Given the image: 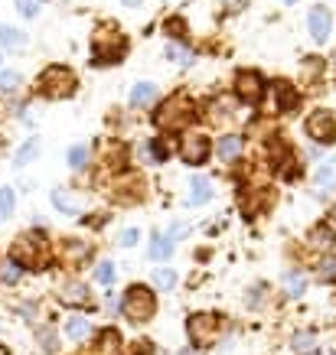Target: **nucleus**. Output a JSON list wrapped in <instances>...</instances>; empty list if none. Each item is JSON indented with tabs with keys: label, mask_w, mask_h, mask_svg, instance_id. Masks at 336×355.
I'll use <instances>...</instances> for the list:
<instances>
[{
	"label": "nucleus",
	"mask_w": 336,
	"mask_h": 355,
	"mask_svg": "<svg viewBox=\"0 0 336 355\" xmlns=\"http://www.w3.org/2000/svg\"><path fill=\"white\" fill-rule=\"evenodd\" d=\"M121 313L137 326L147 323L153 313H157V293L151 287H144V284H131L128 291H124V300H121Z\"/></svg>",
	"instance_id": "1"
},
{
	"label": "nucleus",
	"mask_w": 336,
	"mask_h": 355,
	"mask_svg": "<svg viewBox=\"0 0 336 355\" xmlns=\"http://www.w3.org/2000/svg\"><path fill=\"white\" fill-rule=\"evenodd\" d=\"M76 72L72 69H65V65H49L46 72H40V95L43 98H53V101H62V98L76 95Z\"/></svg>",
	"instance_id": "2"
},
{
	"label": "nucleus",
	"mask_w": 336,
	"mask_h": 355,
	"mask_svg": "<svg viewBox=\"0 0 336 355\" xmlns=\"http://www.w3.org/2000/svg\"><path fill=\"white\" fill-rule=\"evenodd\" d=\"M186 333H190V339L196 345H212L219 339V333H222V320L216 313H193L186 320Z\"/></svg>",
	"instance_id": "3"
},
{
	"label": "nucleus",
	"mask_w": 336,
	"mask_h": 355,
	"mask_svg": "<svg viewBox=\"0 0 336 355\" xmlns=\"http://www.w3.org/2000/svg\"><path fill=\"white\" fill-rule=\"evenodd\" d=\"M46 251V241L40 235H20L17 241H13V254L10 258L20 264V268H36L40 264V258H43Z\"/></svg>",
	"instance_id": "4"
},
{
	"label": "nucleus",
	"mask_w": 336,
	"mask_h": 355,
	"mask_svg": "<svg viewBox=\"0 0 336 355\" xmlns=\"http://www.w3.org/2000/svg\"><path fill=\"white\" fill-rule=\"evenodd\" d=\"M307 134L317 140V144H333L336 140V118L330 111H314L307 118Z\"/></svg>",
	"instance_id": "5"
},
{
	"label": "nucleus",
	"mask_w": 336,
	"mask_h": 355,
	"mask_svg": "<svg viewBox=\"0 0 336 355\" xmlns=\"http://www.w3.org/2000/svg\"><path fill=\"white\" fill-rule=\"evenodd\" d=\"M209 137L206 134H186L183 144H180V157H183V163H190V166H199V163H206L209 157Z\"/></svg>",
	"instance_id": "6"
},
{
	"label": "nucleus",
	"mask_w": 336,
	"mask_h": 355,
	"mask_svg": "<svg viewBox=\"0 0 336 355\" xmlns=\"http://www.w3.org/2000/svg\"><path fill=\"white\" fill-rule=\"evenodd\" d=\"M307 30H310L314 43H326V36H330V10L326 7H314L307 13Z\"/></svg>",
	"instance_id": "7"
},
{
	"label": "nucleus",
	"mask_w": 336,
	"mask_h": 355,
	"mask_svg": "<svg viewBox=\"0 0 336 355\" xmlns=\"http://www.w3.org/2000/svg\"><path fill=\"white\" fill-rule=\"evenodd\" d=\"M235 92H239L242 101H258L264 85H261V76L258 72H239L235 76Z\"/></svg>",
	"instance_id": "8"
},
{
	"label": "nucleus",
	"mask_w": 336,
	"mask_h": 355,
	"mask_svg": "<svg viewBox=\"0 0 336 355\" xmlns=\"http://www.w3.org/2000/svg\"><path fill=\"white\" fill-rule=\"evenodd\" d=\"M95 355H124V343H121L118 329H101V333H98Z\"/></svg>",
	"instance_id": "9"
},
{
	"label": "nucleus",
	"mask_w": 336,
	"mask_h": 355,
	"mask_svg": "<svg viewBox=\"0 0 336 355\" xmlns=\"http://www.w3.org/2000/svg\"><path fill=\"white\" fill-rule=\"evenodd\" d=\"M62 333H65V339H69V343H85L88 336H92V326H88L85 316H78V313H72V316L65 320Z\"/></svg>",
	"instance_id": "10"
},
{
	"label": "nucleus",
	"mask_w": 336,
	"mask_h": 355,
	"mask_svg": "<svg viewBox=\"0 0 336 355\" xmlns=\"http://www.w3.org/2000/svg\"><path fill=\"white\" fill-rule=\"evenodd\" d=\"M219 160L222 163H235L242 157V137H235V134H226V137H219Z\"/></svg>",
	"instance_id": "11"
},
{
	"label": "nucleus",
	"mask_w": 336,
	"mask_h": 355,
	"mask_svg": "<svg viewBox=\"0 0 336 355\" xmlns=\"http://www.w3.org/2000/svg\"><path fill=\"white\" fill-rule=\"evenodd\" d=\"M62 303H69V306H92V293H88L85 284H65Z\"/></svg>",
	"instance_id": "12"
},
{
	"label": "nucleus",
	"mask_w": 336,
	"mask_h": 355,
	"mask_svg": "<svg viewBox=\"0 0 336 355\" xmlns=\"http://www.w3.org/2000/svg\"><path fill=\"white\" fill-rule=\"evenodd\" d=\"M281 291H284V297L297 300V297L307 291V277L301 274V270H287V274L281 277Z\"/></svg>",
	"instance_id": "13"
},
{
	"label": "nucleus",
	"mask_w": 336,
	"mask_h": 355,
	"mask_svg": "<svg viewBox=\"0 0 336 355\" xmlns=\"http://www.w3.org/2000/svg\"><path fill=\"white\" fill-rule=\"evenodd\" d=\"M212 199V183L206 176H193L190 180V205H203Z\"/></svg>",
	"instance_id": "14"
},
{
	"label": "nucleus",
	"mask_w": 336,
	"mask_h": 355,
	"mask_svg": "<svg viewBox=\"0 0 336 355\" xmlns=\"http://www.w3.org/2000/svg\"><path fill=\"white\" fill-rule=\"evenodd\" d=\"M336 189V160H324L317 170V193H333Z\"/></svg>",
	"instance_id": "15"
},
{
	"label": "nucleus",
	"mask_w": 336,
	"mask_h": 355,
	"mask_svg": "<svg viewBox=\"0 0 336 355\" xmlns=\"http://www.w3.org/2000/svg\"><path fill=\"white\" fill-rule=\"evenodd\" d=\"M53 205L62 212V216H78V212H82V209H78V199L69 196L65 189H53Z\"/></svg>",
	"instance_id": "16"
},
{
	"label": "nucleus",
	"mask_w": 336,
	"mask_h": 355,
	"mask_svg": "<svg viewBox=\"0 0 336 355\" xmlns=\"http://www.w3.org/2000/svg\"><path fill=\"white\" fill-rule=\"evenodd\" d=\"M153 98H157V85L153 82H137L131 88V105H151Z\"/></svg>",
	"instance_id": "17"
},
{
	"label": "nucleus",
	"mask_w": 336,
	"mask_h": 355,
	"mask_svg": "<svg viewBox=\"0 0 336 355\" xmlns=\"http://www.w3.org/2000/svg\"><path fill=\"white\" fill-rule=\"evenodd\" d=\"M23 277V268L17 264L13 258H3L0 261V284H20Z\"/></svg>",
	"instance_id": "18"
},
{
	"label": "nucleus",
	"mask_w": 336,
	"mask_h": 355,
	"mask_svg": "<svg viewBox=\"0 0 336 355\" xmlns=\"http://www.w3.org/2000/svg\"><path fill=\"white\" fill-rule=\"evenodd\" d=\"M153 287H157V291H163V293H167V291H174V287H176V270H170V268H157V270H153Z\"/></svg>",
	"instance_id": "19"
},
{
	"label": "nucleus",
	"mask_w": 336,
	"mask_h": 355,
	"mask_svg": "<svg viewBox=\"0 0 336 355\" xmlns=\"http://www.w3.org/2000/svg\"><path fill=\"white\" fill-rule=\"evenodd\" d=\"M174 254V245L167 241V235H153L151 238V258L153 261H167Z\"/></svg>",
	"instance_id": "20"
},
{
	"label": "nucleus",
	"mask_w": 336,
	"mask_h": 355,
	"mask_svg": "<svg viewBox=\"0 0 336 355\" xmlns=\"http://www.w3.org/2000/svg\"><path fill=\"white\" fill-rule=\"evenodd\" d=\"M26 43V36L20 30H13V26H3L0 23V46H7V49H17V46Z\"/></svg>",
	"instance_id": "21"
},
{
	"label": "nucleus",
	"mask_w": 336,
	"mask_h": 355,
	"mask_svg": "<svg viewBox=\"0 0 336 355\" xmlns=\"http://www.w3.org/2000/svg\"><path fill=\"white\" fill-rule=\"evenodd\" d=\"M167 59H170V62H176V65H190V62H193V53H190L183 43H170V46H167Z\"/></svg>",
	"instance_id": "22"
},
{
	"label": "nucleus",
	"mask_w": 336,
	"mask_h": 355,
	"mask_svg": "<svg viewBox=\"0 0 336 355\" xmlns=\"http://www.w3.org/2000/svg\"><path fill=\"white\" fill-rule=\"evenodd\" d=\"M291 345H294V352H301V355L307 352V355H310L317 349V339H314V333H297L291 339Z\"/></svg>",
	"instance_id": "23"
},
{
	"label": "nucleus",
	"mask_w": 336,
	"mask_h": 355,
	"mask_svg": "<svg viewBox=\"0 0 336 355\" xmlns=\"http://www.w3.org/2000/svg\"><path fill=\"white\" fill-rule=\"evenodd\" d=\"M278 108H281V111H294V108H297V95H294L291 85H284V82L278 85Z\"/></svg>",
	"instance_id": "24"
},
{
	"label": "nucleus",
	"mask_w": 336,
	"mask_h": 355,
	"mask_svg": "<svg viewBox=\"0 0 336 355\" xmlns=\"http://www.w3.org/2000/svg\"><path fill=\"white\" fill-rule=\"evenodd\" d=\"M36 153H40V140L30 137V140H26V144L20 147V153H17V166H26V163H30Z\"/></svg>",
	"instance_id": "25"
},
{
	"label": "nucleus",
	"mask_w": 336,
	"mask_h": 355,
	"mask_svg": "<svg viewBox=\"0 0 336 355\" xmlns=\"http://www.w3.org/2000/svg\"><path fill=\"white\" fill-rule=\"evenodd\" d=\"M85 160H88V147L85 144H76V147L69 150V166H72V170H85Z\"/></svg>",
	"instance_id": "26"
},
{
	"label": "nucleus",
	"mask_w": 336,
	"mask_h": 355,
	"mask_svg": "<svg viewBox=\"0 0 336 355\" xmlns=\"http://www.w3.org/2000/svg\"><path fill=\"white\" fill-rule=\"evenodd\" d=\"M310 241H314L317 248H330V245L336 241V235H333V232H330L326 225H317L314 232H310Z\"/></svg>",
	"instance_id": "27"
},
{
	"label": "nucleus",
	"mask_w": 336,
	"mask_h": 355,
	"mask_svg": "<svg viewBox=\"0 0 336 355\" xmlns=\"http://www.w3.org/2000/svg\"><path fill=\"white\" fill-rule=\"evenodd\" d=\"M13 202H17V199H13V189L3 186V189H0V222L13 216Z\"/></svg>",
	"instance_id": "28"
},
{
	"label": "nucleus",
	"mask_w": 336,
	"mask_h": 355,
	"mask_svg": "<svg viewBox=\"0 0 336 355\" xmlns=\"http://www.w3.org/2000/svg\"><path fill=\"white\" fill-rule=\"evenodd\" d=\"M95 277H98V284H115V264L111 261H98V268H95Z\"/></svg>",
	"instance_id": "29"
},
{
	"label": "nucleus",
	"mask_w": 336,
	"mask_h": 355,
	"mask_svg": "<svg viewBox=\"0 0 336 355\" xmlns=\"http://www.w3.org/2000/svg\"><path fill=\"white\" fill-rule=\"evenodd\" d=\"M40 7H43V0H17V10H20L23 17H36Z\"/></svg>",
	"instance_id": "30"
},
{
	"label": "nucleus",
	"mask_w": 336,
	"mask_h": 355,
	"mask_svg": "<svg viewBox=\"0 0 336 355\" xmlns=\"http://www.w3.org/2000/svg\"><path fill=\"white\" fill-rule=\"evenodd\" d=\"M320 280H336V258H324L320 261Z\"/></svg>",
	"instance_id": "31"
},
{
	"label": "nucleus",
	"mask_w": 336,
	"mask_h": 355,
	"mask_svg": "<svg viewBox=\"0 0 336 355\" xmlns=\"http://www.w3.org/2000/svg\"><path fill=\"white\" fill-rule=\"evenodd\" d=\"M36 336H40V345H43L46 352H56V349H59V345H56V333L49 329V326H46V329H40Z\"/></svg>",
	"instance_id": "32"
},
{
	"label": "nucleus",
	"mask_w": 336,
	"mask_h": 355,
	"mask_svg": "<svg viewBox=\"0 0 336 355\" xmlns=\"http://www.w3.org/2000/svg\"><path fill=\"white\" fill-rule=\"evenodd\" d=\"M0 88L3 92H17L20 88V76L17 72H0Z\"/></svg>",
	"instance_id": "33"
},
{
	"label": "nucleus",
	"mask_w": 336,
	"mask_h": 355,
	"mask_svg": "<svg viewBox=\"0 0 336 355\" xmlns=\"http://www.w3.org/2000/svg\"><path fill=\"white\" fill-rule=\"evenodd\" d=\"M186 235H190V225H183V222H180V225H170L167 241H170V245H176V241H180V238H186Z\"/></svg>",
	"instance_id": "34"
},
{
	"label": "nucleus",
	"mask_w": 336,
	"mask_h": 355,
	"mask_svg": "<svg viewBox=\"0 0 336 355\" xmlns=\"http://www.w3.org/2000/svg\"><path fill=\"white\" fill-rule=\"evenodd\" d=\"M121 245H124V248L137 245V228H128V232H121Z\"/></svg>",
	"instance_id": "35"
},
{
	"label": "nucleus",
	"mask_w": 336,
	"mask_h": 355,
	"mask_svg": "<svg viewBox=\"0 0 336 355\" xmlns=\"http://www.w3.org/2000/svg\"><path fill=\"white\" fill-rule=\"evenodd\" d=\"M167 30L174 33V36H183L186 26H183V20H176V17H170V20H167Z\"/></svg>",
	"instance_id": "36"
},
{
	"label": "nucleus",
	"mask_w": 336,
	"mask_h": 355,
	"mask_svg": "<svg viewBox=\"0 0 336 355\" xmlns=\"http://www.w3.org/2000/svg\"><path fill=\"white\" fill-rule=\"evenodd\" d=\"M121 3H124V7H137L141 0H121Z\"/></svg>",
	"instance_id": "37"
},
{
	"label": "nucleus",
	"mask_w": 336,
	"mask_h": 355,
	"mask_svg": "<svg viewBox=\"0 0 336 355\" xmlns=\"http://www.w3.org/2000/svg\"><path fill=\"white\" fill-rule=\"evenodd\" d=\"M330 222H333V225H336V205H333V209H330Z\"/></svg>",
	"instance_id": "38"
},
{
	"label": "nucleus",
	"mask_w": 336,
	"mask_h": 355,
	"mask_svg": "<svg viewBox=\"0 0 336 355\" xmlns=\"http://www.w3.org/2000/svg\"><path fill=\"white\" fill-rule=\"evenodd\" d=\"M0 355H10V352H7V345H0Z\"/></svg>",
	"instance_id": "39"
},
{
	"label": "nucleus",
	"mask_w": 336,
	"mask_h": 355,
	"mask_svg": "<svg viewBox=\"0 0 336 355\" xmlns=\"http://www.w3.org/2000/svg\"><path fill=\"white\" fill-rule=\"evenodd\" d=\"M333 72H336V53H333Z\"/></svg>",
	"instance_id": "40"
},
{
	"label": "nucleus",
	"mask_w": 336,
	"mask_h": 355,
	"mask_svg": "<svg viewBox=\"0 0 336 355\" xmlns=\"http://www.w3.org/2000/svg\"><path fill=\"white\" fill-rule=\"evenodd\" d=\"M0 118H3V105H0Z\"/></svg>",
	"instance_id": "41"
},
{
	"label": "nucleus",
	"mask_w": 336,
	"mask_h": 355,
	"mask_svg": "<svg viewBox=\"0 0 336 355\" xmlns=\"http://www.w3.org/2000/svg\"><path fill=\"white\" fill-rule=\"evenodd\" d=\"M284 3H297V0H284Z\"/></svg>",
	"instance_id": "42"
}]
</instances>
